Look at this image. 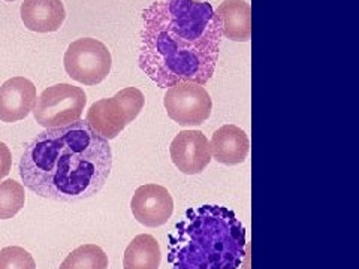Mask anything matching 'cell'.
Instances as JSON below:
<instances>
[{
  "label": "cell",
  "instance_id": "6da1fadb",
  "mask_svg": "<svg viewBox=\"0 0 359 269\" xmlns=\"http://www.w3.org/2000/svg\"><path fill=\"white\" fill-rule=\"evenodd\" d=\"M222 21L202 0H159L142 13L138 63L157 87L205 85L215 75Z\"/></svg>",
  "mask_w": 359,
  "mask_h": 269
},
{
  "label": "cell",
  "instance_id": "7a4b0ae2",
  "mask_svg": "<svg viewBox=\"0 0 359 269\" xmlns=\"http://www.w3.org/2000/svg\"><path fill=\"white\" fill-rule=\"evenodd\" d=\"M111 170L108 141L84 120L38 133L18 163L20 177L30 192L57 202H80L97 195Z\"/></svg>",
  "mask_w": 359,
  "mask_h": 269
},
{
  "label": "cell",
  "instance_id": "3957f363",
  "mask_svg": "<svg viewBox=\"0 0 359 269\" xmlns=\"http://www.w3.org/2000/svg\"><path fill=\"white\" fill-rule=\"evenodd\" d=\"M168 240L172 269H240L245 256L243 223L220 205L189 208Z\"/></svg>",
  "mask_w": 359,
  "mask_h": 269
},
{
  "label": "cell",
  "instance_id": "277c9868",
  "mask_svg": "<svg viewBox=\"0 0 359 269\" xmlns=\"http://www.w3.org/2000/svg\"><path fill=\"white\" fill-rule=\"evenodd\" d=\"M145 97L137 87L123 88L108 99H100L88 108L86 121L97 134L107 141L117 138L129 123L138 117L144 108Z\"/></svg>",
  "mask_w": 359,
  "mask_h": 269
},
{
  "label": "cell",
  "instance_id": "5b68a950",
  "mask_svg": "<svg viewBox=\"0 0 359 269\" xmlns=\"http://www.w3.org/2000/svg\"><path fill=\"white\" fill-rule=\"evenodd\" d=\"M86 104L87 96L81 87L55 84L45 88L36 99L33 116L43 127H62L80 120Z\"/></svg>",
  "mask_w": 359,
  "mask_h": 269
},
{
  "label": "cell",
  "instance_id": "8992f818",
  "mask_svg": "<svg viewBox=\"0 0 359 269\" xmlns=\"http://www.w3.org/2000/svg\"><path fill=\"white\" fill-rule=\"evenodd\" d=\"M63 63L66 74L72 80L86 85H96L109 75L112 57L104 42L81 38L67 47Z\"/></svg>",
  "mask_w": 359,
  "mask_h": 269
},
{
  "label": "cell",
  "instance_id": "52a82bcc",
  "mask_svg": "<svg viewBox=\"0 0 359 269\" xmlns=\"http://www.w3.org/2000/svg\"><path fill=\"white\" fill-rule=\"evenodd\" d=\"M163 105L177 125L190 127L204 125L210 118L212 100L204 85L183 81L166 90Z\"/></svg>",
  "mask_w": 359,
  "mask_h": 269
},
{
  "label": "cell",
  "instance_id": "ba28073f",
  "mask_svg": "<svg viewBox=\"0 0 359 269\" xmlns=\"http://www.w3.org/2000/svg\"><path fill=\"white\" fill-rule=\"evenodd\" d=\"M133 217L147 228L163 226L174 212V200L168 188L159 184H144L135 190L130 200Z\"/></svg>",
  "mask_w": 359,
  "mask_h": 269
},
{
  "label": "cell",
  "instance_id": "9c48e42d",
  "mask_svg": "<svg viewBox=\"0 0 359 269\" xmlns=\"http://www.w3.org/2000/svg\"><path fill=\"white\" fill-rule=\"evenodd\" d=\"M171 159L180 172L198 175L211 162V150L207 137L201 130L180 132L171 142Z\"/></svg>",
  "mask_w": 359,
  "mask_h": 269
},
{
  "label": "cell",
  "instance_id": "30bf717a",
  "mask_svg": "<svg viewBox=\"0 0 359 269\" xmlns=\"http://www.w3.org/2000/svg\"><path fill=\"white\" fill-rule=\"evenodd\" d=\"M36 87L25 76L9 78L0 85V120L14 123L26 118L36 104Z\"/></svg>",
  "mask_w": 359,
  "mask_h": 269
},
{
  "label": "cell",
  "instance_id": "8fae6325",
  "mask_svg": "<svg viewBox=\"0 0 359 269\" xmlns=\"http://www.w3.org/2000/svg\"><path fill=\"white\" fill-rule=\"evenodd\" d=\"M210 150L211 156L222 165H240L250 151V141L247 133L238 126L224 125L212 133Z\"/></svg>",
  "mask_w": 359,
  "mask_h": 269
},
{
  "label": "cell",
  "instance_id": "7c38bea8",
  "mask_svg": "<svg viewBox=\"0 0 359 269\" xmlns=\"http://www.w3.org/2000/svg\"><path fill=\"white\" fill-rule=\"evenodd\" d=\"M20 13L25 26L38 33L57 32L66 18L62 0H25Z\"/></svg>",
  "mask_w": 359,
  "mask_h": 269
},
{
  "label": "cell",
  "instance_id": "4fadbf2b",
  "mask_svg": "<svg viewBox=\"0 0 359 269\" xmlns=\"http://www.w3.org/2000/svg\"><path fill=\"white\" fill-rule=\"evenodd\" d=\"M216 14L222 21V36L235 42L252 39V8L244 0H224Z\"/></svg>",
  "mask_w": 359,
  "mask_h": 269
},
{
  "label": "cell",
  "instance_id": "5bb4252c",
  "mask_svg": "<svg viewBox=\"0 0 359 269\" xmlns=\"http://www.w3.org/2000/svg\"><path fill=\"white\" fill-rule=\"evenodd\" d=\"M162 261L161 245L149 233L135 237L123 257V269H159Z\"/></svg>",
  "mask_w": 359,
  "mask_h": 269
},
{
  "label": "cell",
  "instance_id": "9a60e30c",
  "mask_svg": "<svg viewBox=\"0 0 359 269\" xmlns=\"http://www.w3.org/2000/svg\"><path fill=\"white\" fill-rule=\"evenodd\" d=\"M108 256L96 244H84L67 254L59 269H108Z\"/></svg>",
  "mask_w": 359,
  "mask_h": 269
},
{
  "label": "cell",
  "instance_id": "2e32d148",
  "mask_svg": "<svg viewBox=\"0 0 359 269\" xmlns=\"http://www.w3.org/2000/svg\"><path fill=\"white\" fill-rule=\"evenodd\" d=\"M25 186L15 179H5L0 183V220L13 219L25 207Z\"/></svg>",
  "mask_w": 359,
  "mask_h": 269
},
{
  "label": "cell",
  "instance_id": "e0dca14e",
  "mask_svg": "<svg viewBox=\"0 0 359 269\" xmlns=\"http://www.w3.org/2000/svg\"><path fill=\"white\" fill-rule=\"evenodd\" d=\"M0 269H36L33 256L18 245L0 250Z\"/></svg>",
  "mask_w": 359,
  "mask_h": 269
},
{
  "label": "cell",
  "instance_id": "ac0fdd59",
  "mask_svg": "<svg viewBox=\"0 0 359 269\" xmlns=\"http://www.w3.org/2000/svg\"><path fill=\"white\" fill-rule=\"evenodd\" d=\"M13 166V154L5 142L0 141V179H4Z\"/></svg>",
  "mask_w": 359,
  "mask_h": 269
},
{
  "label": "cell",
  "instance_id": "d6986e66",
  "mask_svg": "<svg viewBox=\"0 0 359 269\" xmlns=\"http://www.w3.org/2000/svg\"><path fill=\"white\" fill-rule=\"evenodd\" d=\"M6 2H14V0H6Z\"/></svg>",
  "mask_w": 359,
  "mask_h": 269
}]
</instances>
